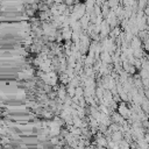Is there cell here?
<instances>
[{
  "label": "cell",
  "mask_w": 149,
  "mask_h": 149,
  "mask_svg": "<svg viewBox=\"0 0 149 149\" xmlns=\"http://www.w3.org/2000/svg\"><path fill=\"white\" fill-rule=\"evenodd\" d=\"M119 114L123 118V119H130V116H132V114H133V111H132V108H128L125 104H121L120 106H119Z\"/></svg>",
  "instance_id": "1"
},
{
  "label": "cell",
  "mask_w": 149,
  "mask_h": 149,
  "mask_svg": "<svg viewBox=\"0 0 149 149\" xmlns=\"http://www.w3.org/2000/svg\"><path fill=\"white\" fill-rule=\"evenodd\" d=\"M130 48H133V49L141 48V40H140L139 36H134V38L130 42Z\"/></svg>",
  "instance_id": "2"
},
{
  "label": "cell",
  "mask_w": 149,
  "mask_h": 149,
  "mask_svg": "<svg viewBox=\"0 0 149 149\" xmlns=\"http://www.w3.org/2000/svg\"><path fill=\"white\" fill-rule=\"evenodd\" d=\"M142 56H143V50H142V48H137V49H134V57L135 58H142Z\"/></svg>",
  "instance_id": "3"
},
{
  "label": "cell",
  "mask_w": 149,
  "mask_h": 149,
  "mask_svg": "<svg viewBox=\"0 0 149 149\" xmlns=\"http://www.w3.org/2000/svg\"><path fill=\"white\" fill-rule=\"evenodd\" d=\"M34 10H35V9H30V8H28V9L26 10V13H27V15H30V16H31V15L34 14Z\"/></svg>",
  "instance_id": "4"
}]
</instances>
